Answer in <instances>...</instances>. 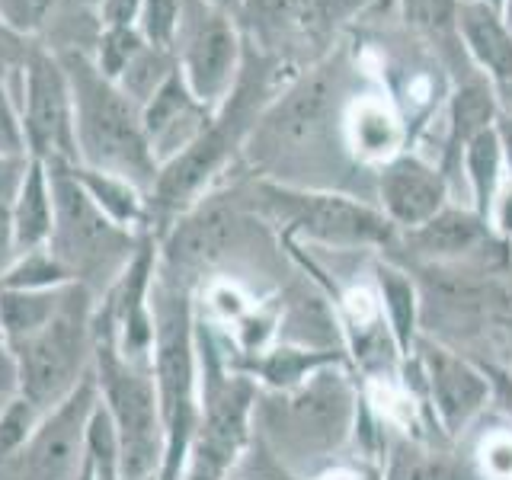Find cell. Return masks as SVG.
<instances>
[{"label":"cell","mask_w":512,"mask_h":480,"mask_svg":"<svg viewBox=\"0 0 512 480\" xmlns=\"http://www.w3.org/2000/svg\"><path fill=\"white\" fill-rule=\"evenodd\" d=\"M365 397L356 388L352 365H327L288 394H260L253 426L282 471L301 480V468L327 464L356 436L365 413Z\"/></svg>","instance_id":"obj_1"},{"label":"cell","mask_w":512,"mask_h":480,"mask_svg":"<svg viewBox=\"0 0 512 480\" xmlns=\"http://www.w3.org/2000/svg\"><path fill=\"white\" fill-rule=\"evenodd\" d=\"M64 74H68L74 96V141H77V164L122 176L138 186L144 196H151L157 183V160L144 135L141 106L106 80L80 48H61L55 52Z\"/></svg>","instance_id":"obj_2"},{"label":"cell","mask_w":512,"mask_h":480,"mask_svg":"<svg viewBox=\"0 0 512 480\" xmlns=\"http://www.w3.org/2000/svg\"><path fill=\"white\" fill-rule=\"evenodd\" d=\"M247 208L282 231L285 244H320L330 250H378L388 253L397 240L394 224L378 205L333 189H311L298 183L253 176Z\"/></svg>","instance_id":"obj_3"},{"label":"cell","mask_w":512,"mask_h":480,"mask_svg":"<svg viewBox=\"0 0 512 480\" xmlns=\"http://www.w3.org/2000/svg\"><path fill=\"white\" fill-rule=\"evenodd\" d=\"M93 381L100 404L116 426L122 480H157L164 461V416L154 368L128 362L103 317L93 314Z\"/></svg>","instance_id":"obj_4"},{"label":"cell","mask_w":512,"mask_h":480,"mask_svg":"<svg viewBox=\"0 0 512 480\" xmlns=\"http://www.w3.org/2000/svg\"><path fill=\"white\" fill-rule=\"evenodd\" d=\"M93 314L96 295L87 285H64L55 317L29 336L26 343L10 349L16 394L26 397L39 413L64 404L77 384L93 368Z\"/></svg>","instance_id":"obj_5"},{"label":"cell","mask_w":512,"mask_h":480,"mask_svg":"<svg viewBox=\"0 0 512 480\" xmlns=\"http://www.w3.org/2000/svg\"><path fill=\"white\" fill-rule=\"evenodd\" d=\"M52 176L55 224L48 237V250L64 266L71 282L87 285L90 292H103L119 279L132 253L141 244L138 231H125L109 221L90 196L74 180L71 164H45Z\"/></svg>","instance_id":"obj_6"},{"label":"cell","mask_w":512,"mask_h":480,"mask_svg":"<svg viewBox=\"0 0 512 480\" xmlns=\"http://www.w3.org/2000/svg\"><path fill=\"white\" fill-rule=\"evenodd\" d=\"M343 71L340 58L327 55L320 64L298 74L292 84L276 93L263 116L256 119L253 132L244 144V154L263 176L279 170L288 160L308 154L324 138L333 119V96L340 93Z\"/></svg>","instance_id":"obj_7"},{"label":"cell","mask_w":512,"mask_h":480,"mask_svg":"<svg viewBox=\"0 0 512 480\" xmlns=\"http://www.w3.org/2000/svg\"><path fill=\"white\" fill-rule=\"evenodd\" d=\"M356 0H244V39L285 74H304L333 55L336 26Z\"/></svg>","instance_id":"obj_8"},{"label":"cell","mask_w":512,"mask_h":480,"mask_svg":"<svg viewBox=\"0 0 512 480\" xmlns=\"http://www.w3.org/2000/svg\"><path fill=\"white\" fill-rule=\"evenodd\" d=\"M173 55L192 96L218 112L244 71L247 39L237 16L224 13L212 0H183Z\"/></svg>","instance_id":"obj_9"},{"label":"cell","mask_w":512,"mask_h":480,"mask_svg":"<svg viewBox=\"0 0 512 480\" xmlns=\"http://www.w3.org/2000/svg\"><path fill=\"white\" fill-rule=\"evenodd\" d=\"M247 196H240V186L212 189L186 208L170 228L157 237L160 244V276L180 285H192V279L205 276L218 266L237 244L240 228H244Z\"/></svg>","instance_id":"obj_10"},{"label":"cell","mask_w":512,"mask_h":480,"mask_svg":"<svg viewBox=\"0 0 512 480\" xmlns=\"http://www.w3.org/2000/svg\"><path fill=\"white\" fill-rule=\"evenodd\" d=\"M404 375L413 378L423 407L448 442L461 439L490 404V384L477 359L426 333L416 343L413 359L404 362Z\"/></svg>","instance_id":"obj_11"},{"label":"cell","mask_w":512,"mask_h":480,"mask_svg":"<svg viewBox=\"0 0 512 480\" xmlns=\"http://www.w3.org/2000/svg\"><path fill=\"white\" fill-rule=\"evenodd\" d=\"M96 381L90 375L77 391L48 410L32 436L16 452L0 461V480H80L84 471V436L90 413L96 410Z\"/></svg>","instance_id":"obj_12"},{"label":"cell","mask_w":512,"mask_h":480,"mask_svg":"<svg viewBox=\"0 0 512 480\" xmlns=\"http://www.w3.org/2000/svg\"><path fill=\"white\" fill-rule=\"evenodd\" d=\"M20 96L26 154L45 164H77L74 96L55 52L36 45L20 74Z\"/></svg>","instance_id":"obj_13"},{"label":"cell","mask_w":512,"mask_h":480,"mask_svg":"<svg viewBox=\"0 0 512 480\" xmlns=\"http://www.w3.org/2000/svg\"><path fill=\"white\" fill-rule=\"evenodd\" d=\"M394 247H407L410 260L420 266H480L496 269L506 266V250L500 237L490 231V224L474 208H458L448 202L442 212L420 224L416 231L397 234ZM391 247V250H394Z\"/></svg>","instance_id":"obj_14"},{"label":"cell","mask_w":512,"mask_h":480,"mask_svg":"<svg viewBox=\"0 0 512 480\" xmlns=\"http://www.w3.org/2000/svg\"><path fill=\"white\" fill-rule=\"evenodd\" d=\"M375 192L381 215L394 224L397 234H407L442 212L452 196V183L439 164L416 151H404L378 167Z\"/></svg>","instance_id":"obj_15"},{"label":"cell","mask_w":512,"mask_h":480,"mask_svg":"<svg viewBox=\"0 0 512 480\" xmlns=\"http://www.w3.org/2000/svg\"><path fill=\"white\" fill-rule=\"evenodd\" d=\"M340 135L346 154L362 167H381L410 151V125L384 90L356 93L340 112Z\"/></svg>","instance_id":"obj_16"},{"label":"cell","mask_w":512,"mask_h":480,"mask_svg":"<svg viewBox=\"0 0 512 480\" xmlns=\"http://www.w3.org/2000/svg\"><path fill=\"white\" fill-rule=\"evenodd\" d=\"M212 116L215 112L192 96L180 68H176V74L167 80V84L141 106L144 135H148L157 167H164L167 160L183 154L189 144L205 132Z\"/></svg>","instance_id":"obj_17"},{"label":"cell","mask_w":512,"mask_h":480,"mask_svg":"<svg viewBox=\"0 0 512 480\" xmlns=\"http://www.w3.org/2000/svg\"><path fill=\"white\" fill-rule=\"evenodd\" d=\"M224 352H228L231 372L247 375L256 388L263 384L269 394H288L301 388V384L314 372H320V368L349 362L346 349H317V346H298V343H276V346H266L263 352H253V356L234 352L228 343Z\"/></svg>","instance_id":"obj_18"},{"label":"cell","mask_w":512,"mask_h":480,"mask_svg":"<svg viewBox=\"0 0 512 480\" xmlns=\"http://www.w3.org/2000/svg\"><path fill=\"white\" fill-rule=\"evenodd\" d=\"M458 45L471 58L480 77H487L493 87H503L512 80V26L500 10H493L480 0H461L458 4Z\"/></svg>","instance_id":"obj_19"},{"label":"cell","mask_w":512,"mask_h":480,"mask_svg":"<svg viewBox=\"0 0 512 480\" xmlns=\"http://www.w3.org/2000/svg\"><path fill=\"white\" fill-rule=\"evenodd\" d=\"M372 279L384 327H388L400 359L407 362L413 359L416 343L423 336V288L410 269H404L397 260H388V256H378L372 263Z\"/></svg>","instance_id":"obj_20"},{"label":"cell","mask_w":512,"mask_h":480,"mask_svg":"<svg viewBox=\"0 0 512 480\" xmlns=\"http://www.w3.org/2000/svg\"><path fill=\"white\" fill-rule=\"evenodd\" d=\"M496 116H500V100H496V90L487 77L477 74L471 80H461V87L452 90L445 103V141L439 157V167L448 176V183L458 173V160L461 151L468 148V141L493 128Z\"/></svg>","instance_id":"obj_21"},{"label":"cell","mask_w":512,"mask_h":480,"mask_svg":"<svg viewBox=\"0 0 512 480\" xmlns=\"http://www.w3.org/2000/svg\"><path fill=\"white\" fill-rule=\"evenodd\" d=\"M55 224V199H52V176H48L45 160L29 157L20 189L13 199V250L32 253L48 247Z\"/></svg>","instance_id":"obj_22"},{"label":"cell","mask_w":512,"mask_h":480,"mask_svg":"<svg viewBox=\"0 0 512 480\" xmlns=\"http://www.w3.org/2000/svg\"><path fill=\"white\" fill-rule=\"evenodd\" d=\"M381 480H484L474 461L432 448L423 439L394 436L381 455Z\"/></svg>","instance_id":"obj_23"},{"label":"cell","mask_w":512,"mask_h":480,"mask_svg":"<svg viewBox=\"0 0 512 480\" xmlns=\"http://www.w3.org/2000/svg\"><path fill=\"white\" fill-rule=\"evenodd\" d=\"M458 173L468 180L471 208L487 221L496 196H500V189L509 180L503 144H500V135H496V125L468 141V148L461 151V160H458Z\"/></svg>","instance_id":"obj_24"},{"label":"cell","mask_w":512,"mask_h":480,"mask_svg":"<svg viewBox=\"0 0 512 480\" xmlns=\"http://www.w3.org/2000/svg\"><path fill=\"white\" fill-rule=\"evenodd\" d=\"M71 173H74V180L84 186L90 202L100 208L109 221H116L125 231H138V234L148 231V196H144L138 186L122 180V176L100 173L80 164H71Z\"/></svg>","instance_id":"obj_25"},{"label":"cell","mask_w":512,"mask_h":480,"mask_svg":"<svg viewBox=\"0 0 512 480\" xmlns=\"http://www.w3.org/2000/svg\"><path fill=\"white\" fill-rule=\"evenodd\" d=\"M71 285V282H68ZM64 295L61 288H0V336L7 349H16L36 336L55 317Z\"/></svg>","instance_id":"obj_26"},{"label":"cell","mask_w":512,"mask_h":480,"mask_svg":"<svg viewBox=\"0 0 512 480\" xmlns=\"http://www.w3.org/2000/svg\"><path fill=\"white\" fill-rule=\"evenodd\" d=\"M173 74H176V55L167 52V48L144 45L141 52L132 58V64H128V68L122 71V77L116 80V87L132 103L144 106L160 87L167 84Z\"/></svg>","instance_id":"obj_27"},{"label":"cell","mask_w":512,"mask_h":480,"mask_svg":"<svg viewBox=\"0 0 512 480\" xmlns=\"http://www.w3.org/2000/svg\"><path fill=\"white\" fill-rule=\"evenodd\" d=\"M84 471L93 480H122L119 436H116V426H112L109 413L103 410L100 400H96V410L90 413L87 436H84Z\"/></svg>","instance_id":"obj_28"},{"label":"cell","mask_w":512,"mask_h":480,"mask_svg":"<svg viewBox=\"0 0 512 480\" xmlns=\"http://www.w3.org/2000/svg\"><path fill=\"white\" fill-rule=\"evenodd\" d=\"M400 4V16L404 23L436 45L445 42H458L455 32V20H458V4L461 0H397Z\"/></svg>","instance_id":"obj_29"},{"label":"cell","mask_w":512,"mask_h":480,"mask_svg":"<svg viewBox=\"0 0 512 480\" xmlns=\"http://www.w3.org/2000/svg\"><path fill=\"white\" fill-rule=\"evenodd\" d=\"M148 45L144 36L138 32V26H100V36L93 42V64L106 80H116L122 77V71L132 64V58Z\"/></svg>","instance_id":"obj_30"},{"label":"cell","mask_w":512,"mask_h":480,"mask_svg":"<svg viewBox=\"0 0 512 480\" xmlns=\"http://www.w3.org/2000/svg\"><path fill=\"white\" fill-rule=\"evenodd\" d=\"M68 282L71 276L48 247L13 256V263L0 276V288H61Z\"/></svg>","instance_id":"obj_31"},{"label":"cell","mask_w":512,"mask_h":480,"mask_svg":"<svg viewBox=\"0 0 512 480\" xmlns=\"http://www.w3.org/2000/svg\"><path fill=\"white\" fill-rule=\"evenodd\" d=\"M180 16H183V0H144L135 26L148 45L173 52L176 32H180Z\"/></svg>","instance_id":"obj_32"},{"label":"cell","mask_w":512,"mask_h":480,"mask_svg":"<svg viewBox=\"0 0 512 480\" xmlns=\"http://www.w3.org/2000/svg\"><path fill=\"white\" fill-rule=\"evenodd\" d=\"M77 0H0V20L26 39H36L55 16Z\"/></svg>","instance_id":"obj_33"},{"label":"cell","mask_w":512,"mask_h":480,"mask_svg":"<svg viewBox=\"0 0 512 480\" xmlns=\"http://www.w3.org/2000/svg\"><path fill=\"white\" fill-rule=\"evenodd\" d=\"M29 157H0V276L13 263V199Z\"/></svg>","instance_id":"obj_34"},{"label":"cell","mask_w":512,"mask_h":480,"mask_svg":"<svg viewBox=\"0 0 512 480\" xmlns=\"http://www.w3.org/2000/svg\"><path fill=\"white\" fill-rule=\"evenodd\" d=\"M471 461L484 480H512V426L484 432Z\"/></svg>","instance_id":"obj_35"},{"label":"cell","mask_w":512,"mask_h":480,"mask_svg":"<svg viewBox=\"0 0 512 480\" xmlns=\"http://www.w3.org/2000/svg\"><path fill=\"white\" fill-rule=\"evenodd\" d=\"M42 416L45 413H39L20 394H16L10 404L0 410V461H7L16 452V448H20L32 436V429L39 426Z\"/></svg>","instance_id":"obj_36"},{"label":"cell","mask_w":512,"mask_h":480,"mask_svg":"<svg viewBox=\"0 0 512 480\" xmlns=\"http://www.w3.org/2000/svg\"><path fill=\"white\" fill-rule=\"evenodd\" d=\"M0 157H29L23 141L20 103L10 96V80H0Z\"/></svg>","instance_id":"obj_37"},{"label":"cell","mask_w":512,"mask_h":480,"mask_svg":"<svg viewBox=\"0 0 512 480\" xmlns=\"http://www.w3.org/2000/svg\"><path fill=\"white\" fill-rule=\"evenodd\" d=\"M36 45H39L36 39L20 36V32L0 20V80H10V77L20 80L29 55L36 52Z\"/></svg>","instance_id":"obj_38"},{"label":"cell","mask_w":512,"mask_h":480,"mask_svg":"<svg viewBox=\"0 0 512 480\" xmlns=\"http://www.w3.org/2000/svg\"><path fill=\"white\" fill-rule=\"evenodd\" d=\"M477 365L490 384V404L500 410L512 426V368L493 362V359H477Z\"/></svg>","instance_id":"obj_39"},{"label":"cell","mask_w":512,"mask_h":480,"mask_svg":"<svg viewBox=\"0 0 512 480\" xmlns=\"http://www.w3.org/2000/svg\"><path fill=\"white\" fill-rule=\"evenodd\" d=\"M144 0H103L96 7V20L100 26H135Z\"/></svg>","instance_id":"obj_40"},{"label":"cell","mask_w":512,"mask_h":480,"mask_svg":"<svg viewBox=\"0 0 512 480\" xmlns=\"http://www.w3.org/2000/svg\"><path fill=\"white\" fill-rule=\"evenodd\" d=\"M487 224H490V231L503 240V244L512 247V180H506V186L500 189V196H496Z\"/></svg>","instance_id":"obj_41"},{"label":"cell","mask_w":512,"mask_h":480,"mask_svg":"<svg viewBox=\"0 0 512 480\" xmlns=\"http://www.w3.org/2000/svg\"><path fill=\"white\" fill-rule=\"evenodd\" d=\"M496 135H500L506 170H509V180H512V112L500 109V116H496Z\"/></svg>","instance_id":"obj_42"},{"label":"cell","mask_w":512,"mask_h":480,"mask_svg":"<svg viewBox=\"0 0 512 480\" xmlns=\"http://www.w3.org/2000/svg\"><path fill=\"white\" fill-rule=\"evenodd\" d=\"M493 90H496V100H500V109L512 112V80L503 87H493Z\"/></svg>","instance_id":"obj_43"},{"label":"cell","mask_w":512,"mask_h":480,"mask_svg":"<svg viewBox=\"0 0 512 480\" xmlns=\"http://www.w3.org/2000/svg\"><path fill=\"white\" fill-rule=\"evenodd\" d=\"M250 480H298V477H292V474H288V471H282L279 464H276V471H272V474L260 471V474H253Z\"/></svg>","instance_id":"obj_44"},{"label":"cell","mask_w":512,"mask_h":480,"mask_svg":"<svg viewBox=\"0 0 512 480\" xmlns=\"http://www.w3.org/2000/svg\"><path fill=\"white\" fill-rule=\"evenodd\" d=\"M215 7H221L224 13H231V16H240V7H244V0H212Z\"/></svg>","instance_id":"obj_45"},{"label":"cell","mask_w":512,"mask_h":480,"mask_svg":"<svg viewBox=\"0 0 512 480\" xmlns=\"http://www.w3.org/2000/svg\"><path fill=\"white\" fill-rule=\"evenodd\" d=\"M0 365L13 368V359H10V349H7V343H4V336H0Z\"/></svg>","instance_id":"obj_46"},{"label":"cell","mask_w":512,"mask_h":480,"mask_svg":"<svg viewBox=\"0 0 512 480\" xmlns=\"http://www.w3.org/2000/svg\"><path fill=\"white\" fill-rule=\"evenodd\" d=\"M503 16H506V23L512 26V0H503Z\"/></svg>","instance_id":"obj_47"},{"label":"cell","mask_w":512,"mask_h":480,"mask_svg":"<svg viewBox=\"0 0 512 480\" xmlns=\"http://www.w3.org/2000/svg\"><path fill=\"white\" fill-rule=\"evenodd\" d=\"M480 4H487V7H493V10H500V13H503V0H480Z\"/></svg>","instance_id":"obj_48"},{"label":"cell","mask_w":512,"mask_h":480,"mask_svg":"<svg viewBox=\"0 0 512 480\" xmlns=\"http://www.w3.org/2000/svg\"><path fill=\"white\" fill-rule=\"evenodd\" d=\"M80 4H84V7H93V10H96V7L103 4V0H80Z\"/></svg>","instance_id":"obj_49"},{"label":"cell","mask_w":512,"mask_h":480,"mask_svg":"<svg viewBox=\"0 0 512 480\" xmlns=\"http://www.w3.org/2000/svg\"><path fill=\"white\" fill-rule=\"evenodd\" d=\"M157 480H183V477H176V474H157Z\"/></svg>","instance_id":"obj_50"},{"label":"cell","mask_w":512,"mask_h":480,"mask_svg":"<svg viewBox=\"0 0 512 480\" xmlns=\"http://www.w3.org/2000/svg\"><path fill=\"white\" fill-rule=\"evenodd\" d=\"M80 480H93V477H90L87 471H80Z\"/></svg>","instance_id":"obj_51"},{"label":"cell","mask_w":512,"mask_h":480,"mask_svg":"<svg viewBox=\"0 0 512 480\" xmlns=\"http://www.w3.org/2000/svg\"><path fill=\"white\" fill-rule=\"evenodd\" d=\"M506 327H509V333H512V317H506Z\"/></svg>","instance_id":"obj_52"},{"label":"cell","mask_w":512,"mask_h":480,"mask_svg":"<svg viewBox=\"0 0 512 480\" xmlns=\"http://www.w3.org/2000/svg\"><path fill=\"white\" fill-rule=\"evenodd\" d=\"M231 480H240V477H231Z\"/></svg>","instance_id":"obj_53"}]
</instances>
